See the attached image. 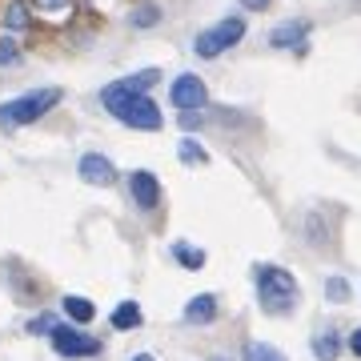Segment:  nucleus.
<instances>
[{
  "mask_svg": "<svg viewBox=\"0 0 361 361\" xmlns=\"http://www.w3.org/2000/svg\"><path fill=\"white\" fill-rule=\"evenodd\" d=\"M153 80H157V68H149V73H137V77H129V80H116V85H109V89L101 92V104H104L113 116H121L129 129L157 133V129H161V109H157L149 97H145Z\"/></svg>",
  "mask_w": 361,
  "mask_h": 361,
  "instance_id": "nucleus-1",
  "label": "nucleus"
},
{
  "mask_svg": "<svg viewBox=\"0 0 361 361\" xmlns=\"http://www.w3.org/2000/svg\"><path fill=\"white\" fill-rule=\"evenodd\" d=\"M257 301L265 313H289L297 305V277L281 265H265L257 273Z\"/></svg>",
  "mask_w": 361,
  "mask_h": 361,
  "instance_id": "nucleus-2",
  "label": "nucleus"
},
{
  "mask_svg": "<svg viewBox=\"0 0 361 361\" xmlns=\"http://www.w3.org/2000/svg\"><path fill=\"white\" fill-rule=\"evenodd\" d=\"M56 101H61V89H37V92H25V97H16V101H8V104H0V129L32 125V121H40Z\"/></svg>",
  "mask_w": 361,
  "mask_h": 361,
  "instance_id": "nucleus-3",
  "label": "nucleus"
},
{
  "mask_svg": "<svg viewBox=\"0 0 361 361\" xmlns=\"http://www.w3.org/2000/svg\"><path fill=\"white\" fill-rule=\"evenodd\" d=\"M245 37V20H237V16H229V20H217L213 28H205L201 37H197V56H217V52L233 49L237 40Z\"/></svg>",
  "mask_w": 361,
  "mask_h": 361,
  "instance_id": "nucleus-4",
  "label": "nucleus"
},
{
  "mask_svg": "<svg viewBox=\"0 0 361 361\" xmlns=\"http://www.w3.org/2000/svg\"><path fill=\"white\" fill-rule=\"evenodd\" d=\"M49 337H52V349L61 357H97L101 353V341L89 334H80V329H73V325H52Z\"/></svg>",
  "mask_w": 361,
  "mask_h": 361,
  "instance_id": "nucleus-5",
  "label": "nucleus"
},
{
  "mask_svg": "<svg viewBox=\"0 0 361 361\" xmlns=\"http://www.w3.org/2000/svg\"><path fill=\"white\" fill-rule=\"evenodd\" d=\"M205 101H209V92H205V80L201 77L185 73V77L173 80V109L177 113H197Z\"/></svg>",
  "mask_w": 361,
  "mask_h": 361,
  "instance_id": "nucleus-6",
  "label": "nucleus"
},
{
  "mask_svg": "<svg viewBox=\"0 0 361 361\" xmlns=\"http://www.w3.org/2000/svg\"><path fill=\"white\" fill-rule=\"evenodd\" d=\"M129 189H133V201L141 209H157L161 205V180L153 177V173H145V169H137L129 177Z\"/></svg>",
  "mask_w": 361,
  "mask_h": 361,
  "instance_id": "nucleus-7",
  "label": "nucleus"
},
{
  "mask_svg": "<svg viewBox=\"0 0 361 361\" xmlns=\"http://www.w3.org/2000/svg\"><path fill=\"white\" fill-rule=\"evenodd\" d=\"M77 173H80V180H89V185H113V177H116L113 161L101 157V153H85L80 165H77Z\"/></svg>",
  "mask_w": 361,
  "mask_h": 361,
  "instance_id": "nucleus-8",
  "label": "nucleus"
},
{
  "mask_svg": "<svg viewBox=\"0 0 361 361\" xmlns=\"http://www.w3.org/2000/svg\"><path fill=\"white\" fill-rule=\"evenodd\" d=\"M217 317V297L213 293H201V297H193L189 305H185V322L189 325H209Z\"/></svg>",
  "mask_w": 361,
  "mask_h": 361,
  "instance_id": "nucleus-9",
  "label": "nucleus"
},
{
  "mask_svg": "<svg viewBox=\"0 0 361 361\" xmlns=\"http://www.w3.org/2000/svg\"><path fill=\"white\" fill-rule=\"evenodd\" d=\"M305 32H310V25H301V20H285V25L269 37V44L273 49H293V44H305Z\"/></svg>",
  "mask_w": 361,
  "mask_h": 361,
  "instance_id": "nucleus-10",
  "label": "nucleus"
},
{
  "mask_svg": "<svg viewBox=\"0 0 361 361\" xmlns=\"http://www.w3.org/2000/svg\"><path fill=\"white\" fill-rule=\"evenodd\" d=\"M313 353H317V361H337V353H341V337H337L334 329H322V334L313 337Z\"/></svg>",
  "mask_w": 361,
  "mask_h": 361,
  "instance_id": "nucleus-11",
  "label": "nucleus"
},
{
  "mask_svg": "<svg viewBox=\"0 0 361 361\" xmlns=\"http://www.w3.org/2000/svg\"><path fill=\"white\" fill-rule=\"evenodd\" d=\"M113 325L116 329H137V325H141V305H137V301H121L113 310Z\"/></svg>",
  "mask_w": 361,
  "mask_h": 361,
  "instance_id": "nucleus-12",
  "label": "nucleus"
},
{
  "mask_svg": "<svg viewBox=\"0 0 361 361\" xmlns=\"http://www.w3.org/2000/svg\"><path fill=\"white\" fill-rule=\"evenodd\" d=\"M173 257H177L185 269H201V265H205V253L197 245H189V241H177V245H173Z\"/></svg>",
  "mask_w": 361,
  "mask_h": 361,
  "instance_id": "nucleus-13",
  "label": "nucleus"
},
{
  "mask_svg": "<svg viewBox=\"0 0 361 361\" xmlns=\"http://www.w3.org/2000/svg\"><path fill=\"white\" fill-rule=\"evenodd\" d=\"M65 313L73 317V322L85 325V322H92V313L97 310H92V301H85V297H65Z\"/></svg>",
  "mask_w": 361,
  "mask_h": 361,
  "instance_id": "nucleus-14",
  "label": "nucleus"
},
{
  "mask_svg": "<svg viewBox=\"0 0 361 361\" xmlns=\"http://www.w3.org/2000/svg\"><path fill=\"white\" fill-rule=\"evenodd\" d=\"M245 357L249 361H285V353L281 349H273V345H265V341H249Z\"/></svg>",
  "mask_w": 361,
  "mask_h": 361,
  "instance_id": "nucleus-15",
  "label": "nucleus"
},
{
  "mask_svg": "<svg viewBox=\"0 0 361 361\" xmlns=\"http://www.w3.org/2000/svg\"><path fill=\"white\" fill-rule=\"evenodd\" d=\"M177 153H180V161H185V165H205V161H209V153L197 141H180Z\"/></svg>",
  "mask_w": 361,
  "mask_h": 361,
  "instance_id": "nucleus-16",
  "label": "nucleus"
},
{
  "mask_svg": "<svg viewBox=\"0 0 361 361\" xmlns=\"http://www.w3.org/2000/svg\"><path fill=\"white\" fill-rule=\"evenodd\" d=\"M325 297L341 305V301H349V285L341 281V277H329V281H325Z\"/></svg>",
  "mask_w": 361,
  "mask_h": 361,
  "instance_id": "nucleus-17",
  "label": "nucleus"
},
{
  "mask_svg": "<svg viewBox=\"0 0 361 361\" xmlns=\"http://www.w3.org/2000/svg\"><path fill=\"white\" fill-rule=\"evenodd\" d=\"M4 20H8V28L16 32V28H25V25H28V8L20 4V0H16L13 8H8V16H4Z\"/></svg>",
  "mask_w": 361,
  "mask_h": 361,
  "instance_id": "nucleus-18",
  "label": "nucleus"
},
{
  "mask_svg": "<svg viewBox=\"0 0 361 361\" xmlns=\"http://www.w3.org/2000/svg\"><path fill=\"white\" fill-rule=\"evenodd\" d=\"M16 56H20V52H16L13 40H0V65H13Z\"/></svg>",
  "mask_w": 361,
  "mask_h": 361,
  "instance_id": "nucleus-19",
  "label": "nucleus"
},
{
  "mask_svg": "<svg viewBox=\"0 0 361 361\" xmlns=\"http://www.w3.org/2000/svg\"><path fill=\"white\" fill-rule=\"evenodd\" d=\"M157 20V8H137L133 13V25H153Z\"/></svg>",
  "mask_w": 361,
  "mask_h": 361,
  "instance_id": "nucleus-20",
  "label": "nucleus"
},
{
  "mask_svg": "<svg viewBox=\"0 0 361 361\" xmlns=\"http://www.w3.org/2000/svg\"><path fill=\"white\" fill-rule=\"evenodd\" d=\"M28 329H32V334H44V329H52V317H37Z\"/></svg>",
  "mask_w": 361,
  "mask_h": 361,
  "instance_id": "nucleus-21",
  "label": "nucleus"
},
{
  "mask_svg": "<svg viewBox=\"0 0 361 361\" xmlns=\"http://www.w3.org/2000/svg\"><path fill=\"white\" fill-rule=\"evenodd\" d=\"M40 8H49V13H56V8H65L68 0H37Z\"/></svg>",
  "mask_w": 361,
  "mask_h": 361,
  "instance_id": "nucleus-22",
  "label": "nucleus"
},
{
  "mask_svg": "<svg viewBox=\"0 0 361 361\" xmlns=\"http://www.w3.org/2000/svg\"><path fill=\"white\" fill-rule=\"evenodd\" d=\"M245 8H253V13H261V8H269V0H241Z\"/></svg>",
  "mask_w": 361,
  "mask_h": 361,
  "instance_id": "nucleus-23",
  "label": "nucleus"
},
{
  "mask_svg": "<svg viewBox=\"0 0 361 361\" xmlns=\"http://www.w3.org/2000/svg\"><path fill=\"white\" fill-rule=\"evenodd\" d=\"M349 349L361 357V329H353V337H349Z\"/></svg>",
  "mask_w": 361,
  "mask_h": 361,
  "instance_id": "nucleus-24",
  "label": "nucleus"
},
{
  "mask_svg": "<svg viewBox=\"0 0 361 361\" xmlns=\"http://www.w3.org/2000/svg\"><path fill=\"white\" fill-rule=\"evenodd\" d=\"M133 361H153V357H149V353H137V357H133Z\"/></svg>",
  "mask_w": 361,
  "mask_h": 361,
  "instance_id": "nucleus-25",
  "label": "nucleus"
},
{
  "mask_svg": "<svg viewBox=\"0 0 361 361\" xmlns=\"http://www.w3.org/2000/svg\"><path fill=\"white\" fill-rule=\"evenodd\" d=\"M213 361H225V357H213Z\"/></svg>",
  "mask_w": 361,
  "mask_h": 361,
  "instance_id": "nucleus-26",
  "label": "nucleus"
}]
</instances>
